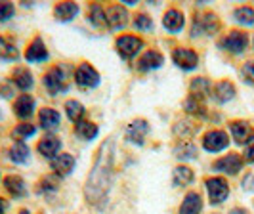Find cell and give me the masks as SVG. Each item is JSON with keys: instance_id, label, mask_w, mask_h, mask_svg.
<instances>
[{"instance_id": "obj_1", "label": "cell", "mask_w": 254, "mask_h": 214, "mask_svg": "<svg viewBox=\"0 0 254 214\" xmlns=\"http://www.w3.org/2000/svg\"><path fill=\"white\" fill-rule=\"evenodd\" d=\"M111 176H113V142H107L102 145L94 170L90 172L88 182H86L84 193L88 203L96 205L105 197L107 189L111 186Z\"/></svg>"}, {"instance_id": "obj_2", "label": "cell", "mask_w": 254, "mask_h": 214, "mask_svg": "<svg viewBox=\"0 0 254 214\" xmlns=\"http://www.w3.org/2000/svg\"><path fill=\"white\" fill-rule=\"evenodd\" d=\"M75 80L80 88H96L100 84V75L98 71L88 65V63H82L75 73Z\"/></svg>"}, {"instance_id": "obj_3", "label": "cell", "mask_w": 254, "mask_h": 214, "mask_svg": "<svg viewBox=\"0 0 254 214\" xmlns=\"http://www.w3.org/2000/svg\"><path fill=\"white\" fill-rule=\"evenodd\" d=\"M143 48V42H141V38H136V37H121L117 40V52L125 58V60H130V58H134L138 52Z\"/></svg>"}, {"instance_id": "obj_4", "label": "cell", "mask_w": 254, "mask_h": 214, "mask_svg": "<svg viewBox=\"0 0 254 214\" xmlns=\"http://www.w3.org/2000/svg\"><path fill=\"white\" fill-rule=\"evenodd\" d=\"M206 189H208L210 201L216 203V205L222 201H226V197H228V193H229L228 182L222 180V178H210V180L206 182Z\"/></svg>"}, {"instance_id": "obj_5", "label": "cell", "mask_w": 254, "mask_h": 214, "mask_svg": "<svg viewBox=\"0 0 254 214\" xmlns=\"http://www.w3.org/2000/svg\"><path fill=\"white\" fill-rule=\"evenodd\" d=\"M229 143L228 140V134L226 132H222V130H212V132H208L203 140V145L206 151H222V149H226Z\"/></svg>"}, {"instance_id": "obj_6", "label": "cell", "mask_w": 254, "mask_h": 214, "mask_svg": "<svg viewBox=\"0 0 254 214\" xmlns=\"http://www.w3.org/2000/svg\"><path fill=\"white\" fill-rule=\"evenodd\" d=\"M147 134H149V125H147V121H143V119H138V121L130 123L127 128V138L130 140L132 143H138V145L143 143V140H145Z\"/></svg>"}, {"instance_id": "obj_7", "label": "cell", "mask_w": 254, "mask_h": 214, "mask_svg": "<svg viewBox=\"0 0 254 214\" xmlns=\"http://www.w3.org/2000/svg\"><path fill=\"white\" fill-rule=\"evenodd\" d=\"M172 58H174V63L182 67V69H186V71H191V69H195L197 67V63H199V58H197V54L190 48H178V50L172 54Z\"/></svg>"}, {"instance_id": "obj_8", "label": "cell", "mask_w": 254, "mask_h": 214, "mask_svg": "<svg viewBox=\"0 0 254 214\" xmlns=\"http://www.w3.org/2000/svg\"><path fill=\"white\" fill-rule=\"evenodd\" d=\"M224 48L229 52H233V54H241L245 48H247V44H249V38L245 33L241 31H231L228 37L224 38Z\"/></svg>"}, {"instance_id": "obj_9", "label": "cell", "mask_w": 254, "mask_h": 214, "mask_svg": "<svg viewBox=\"0 0 254 214\" xmlns=\"http://www.w3.org/2000/svg\"><path fill=\"white\" fill-rule=\"evenodd\" d=\"M44 84L50 94H60L62 90H65V78H64V71L60 67H54L48 71V75L44 76Z\"/></svg>"}, {"instance_id": "obj_10", "label": "cell", "mask_w": 254, "mask_h": 214, "mask_svg": "<svg viewBox=\"0 0 254 214\" xmlns=\"http://www.w3.org/2000/svg\"><path fill=\"white\" fill-rule=\"evenodd\" d=\"M105 17H107V25L111 27L113 31H119V29H123V27L127 25L128 12L125 8H121V6H113V8H109L105 12Z\"/></svg>"}, {"instance_id": "obj_11", "label": "cell", "mask_w": 254, "mask_h": 214, "mask_svg": "<svg viewBox=\"0 0 254 214\" xmlns=\"http://www.w3.org/2000/svg\"><path fill=\"white\" fill-rule=\"evenodd\" d=\"M241 166L243 161L239 155H228V157H224V159L214 163V168L220 170V172H226V174H237L241 170Z\"/></svg>"}, {"instance_id": "obj_12", "label": "cell", "mask_w": 254, "mask_h": 214, "mask_svg": "<svg viewBox=\"0 0 254 214\" xmlns=\"http://www.w3.org/2000/svg\"><path fill=\"white\" fill-rule=\"evenodd\" d=\"M203 209V201H201V195L191 191L186 195V199L180 207V214H199Z\"/></svg>"}, {"instance_id": "obj_13", "label": "cell", "mask_w": 254, "mask_h": 214, "mask_svg": "<svg viewBox=\"0 0 254 214\" xmlns=\"http://www.w3.org/2000/svg\"><path fill=\"white\" fill-rule=\"evenodd\" d=\"M13 109H15V115L19 119H27V117H31L33 109H35V101L29 94H21L13 103Z\"/></svg>"}, {"instance_id": "obj_14", "label": "cell", "mask_w": 254, "mask_h": 214, "mask_svg": "<svg viewBox=\"0 0 254 214\" xmlns=\"http://www.w3.org/2000/svg\"><path fill=\"white\" fill-rule=\"evenodd\" d=\"M25 58H27V62H44V60L48 58L46 46H44V42H42L40 38H35V40H33V44L27 48Z\"/></svg>"}, {"instance_id": "obj_15", "label": "cell", "mask_w": 254, "mask_h": 214, "mask_svg": "<svg viewBox=\"0 0 254 214\" xmlns=\"http://www.w3.org/2000/svg\"><path fill=\"white\" fill-rule=\"evenodd\" d=\"M73 166H75V159H73L71 155H67V153L58 155L56 159H52V168H54L58 174H62V176L69 174V172L73 170Z\"/></svg>"}, {"instance_id": "obj_16", "label": "cell", "mask_w": 254, "mask_h": 214, "mask_svg": "<svg viewBox=\"0 0 254 214\" xmlns=\"http://www.w3.org/2000/svg\"><path fill=\"white\" fill-rule=\"evenodd\" d=\"M212 96H214V100H216L218 103H226V101H229L235 96V88H233L231 82L224 80V82H218L216 86H214Z\"/></svg>"}, {"instance_id": "obj_17", "label": "cell", "mask_w": 254, "mask_h": 214, "mask_svg": "<svg viewBox=\"0 0 254 214\" xmlns=\"http://www.w3.org/2000/svg\"><path fill=\"white\" fill-rule=\"evenodd\" d=\"M163 23H165V27L170 33H178L180 29L184 27V13L178 12V10H168L165 13Z\"/></svg>"}, {"instance_id": "obj_18", "label": "cell", "mask_w": 254, "mask_h": 214, "mask_svg": "<svg viewBox=\"0 0 254 214\" xmlns=\"http://www.w3.org/2000/svg\"><path fill=\"white\" fill-rule=\"evenodd\" d=\"M78 12V6L75 2H62L56 6V17L60 21H71Z\"/></svg>"}, {"instance_id": "obj_19", "label": "cell", "mask_w": 254, "mask_h": 214, "mask_svg": "<svg viewBox=\"0 0 254 214\" xmlns=\"http://www.w3.org/2000/svg\"><path fill=\"white\" fill-rule=\"evenodd\" d=\"M12 80H13V84L21 90H29L31 86H33V75L27 71L25 67L15 69V71H13V75H12Z\"/></svg>"}, {"instance_id": "obj_20", "label": "cell", "mask_w": 254, "mask_h": 214, "mask_svg": "<svg viewBox=\"0 0 254 214\" xmlns=\"http://www.w3.org/2000/svg\"><path fill=\"white\" fill-rule=\"evenodd\" d=\"M197 29L199 31H204L206 35H212V33H216L218 31V19H216V15H212V13H206V15H203L201 19H199V23L195 21V33H197ZM193 33V35H195Z\"/></svg>"}, {"instance_id": "obj_21", "label": "cell", "mask_w": 254, "mask_h": 214, "mask_svg": "<svg viewBox=\"0 0 254 214\" xmlns=\"http://www.w3.org/2000/svg\"><path fill=\"white\" fill-rule=\"evenodd\" d=\"M231 134H233V140L237 143H247L251 138V126L247 123H241V121L231 123Z\"/></svg>"}, {"instance_id": "obj_22", "label": "cell", "mask_w": 254, "mask_h": 214, "mask_svg": "<svg viewBox=\"0 0 254 214\" xmlns=\"http://www.w3.org/2000/svg\"><path fill=\"white\" fill-rule=\"evenodd\" d=\"M161 63H163V56H161L157 50H151V52H147V54L140 60V69L141 71L157 69V67H161Z\"/></svg>"}, {"instance_id": "obj_23", "label": "cell", "mask_w": 254, "mask_h": 214, "mask_svg": "<svg viewBox=\"0 0 254 214\" xmlns=\"http://www.w3.org/2000/svg\"><path fill=\"white\" fill-rule=\"evenodd\" d=\"M60 147H62V142H60L58 138H54V136L44 138L40 143H38V151L42 153L44 157H54L56 153L60 151Z\"/></svg>"}, {"instance_id": "obj_24", "label": "cell", "mask_w": 254, "mask_h": 214, "mask_svg": "<svg viewBox=\"0 0 254 214\" xmlns=\"http://www.w3.org/2000/svg\"><path fill=\"white\" fill-rule=\"evenodd\" d=\"M210 92V84H208V80L206 78H195L193 82H191V98L197 101H201Z\"/></svg>"}, {"instance_id": "obj_25", "label": "cell", "mask_w": 254, "mask_h": 214, "mask_svg": "<svg viewBox=\"0 0 254 214\" xmlns=\"http://www.w3.org/2000/svg\"><path fill=\"white\" fill-rule=\"evenodd\" d=\"M40 125L42 128H46V130H52V128H56V126L60 125V113L58 111H54V109H42L40 111Z\"/></svg>"}, {"instance_id": "obj_26", "label": "cell", "mask_w": 254, "mask_h": 214, "mask_svg": "<svg viewBox=\"0 0 254 214\" xmlns=\"http://www.w3.org/2000/svg\"><path fill=\"white\" fill-rule=\"evenodd\" d=\"M174 186H190L191 182H193V170L188 168V166H178V168H174Z\"/></svg>"}, {"instance_id": "obj_27", "label": "cell", "mask_w": 254, "mask_h": 214, "mask_svg": "<svg viewBox=\"0 0 254 214\" xmlns=\"http://www.w3.org/2000/svg\"><path fill=\"white\" fill-rule=\"evenodd\" d=\"M76 134L84 140H94L98 136V126L86 123V121H80V123H76Z\"/></svg>"}, {"instance_id": "obj_28", "label": "cell", "mask_w": 254, "mask_h": 214, "mask_svg": "<svg viewBox=\"0 0 254 214\" xmlns=\"http://www.w3.org/2000/svg\"><path fill=\"white\" fill-rule=\"evenodd\" d=\"M10 157H12L13 163H19V164L25 163L27 159H29V147H27L23 142H17V143H13Z\"/></svg>"}, {"instance_id": "obj_29", "label": "cell", "mask_w": 254, "mask_h": 214, "mask_svg": "<svg viewBox=\"0 0 254 214\" xmlns=\"http://www.w3.org/2000/svg\"><path fill=\"white\" fill-rule=\"evenodd\" d=\"M65 109H67V115H69V119L73 121V123H80V119H82V115H84V107L75 100H69L65 103Z\"/></svg>"}, {"instance_id": "obj_30", "label": "cell", "mask_w": 254, "mask_h": 214, "mask_svg": "<svg viewBox=\"0 0 254 214\" xmlns=\"http://www.w3.org/2000/svg\"><path fill=\"white\" fill-rule=\"evenodd\" d=\"M6 188H8V191H10L12 195H15V197H19V195L25 193V184H23V180L19 176L6 178Z\"/></svg>"}, {"instance_id": "obj_31", "label": "cell", "mask_w": 254, "mask_h": 214, "mask_svg": "<svg viewBox=\"0 0 254 214\" xmlns=\"http://www.w3.org/2000/svg\"><path fill=\"white\" fill-rule=\"evenodd\" d=\"M90 21L96 27H103L107 23V17H105V10H103L100 4H94L90 6Z\"/></svg>"}, {"instance_id": "obj_32", "label": "cell", "mask_w": 254, "mask_h": 214, "mask_svg": "<svg viewBox=\"0 0 254 214\" xmlns=\"http://www.w3.org/2000/svg\"><path fill=\"white\" fill-rule=\"evenodd\" d=\"M235 19L241 21V23H245V25H253L254 23V8H249V6L237 8V10H235Z\"/></svg>"}, {"instance_id": "obj_33", "label": "cell", "mask_w": 254, "mask_h": 214, "mask_svg": "<svg viewBox=\"0 0 254 214\" xmlns=\"http://www.w3.org/2000/svg\"><path fill=\"white\" fill-rule=\"evenodd\" d=\"M174 153H176V157H180V159H193L197 155V149H195V145L191 142H182Z\"/></svg>"}, {"instance_id": "obj_34", "label": "cell", "mask_w": 254, "mask_h": 214, "mask_svg": "<svg viewBox=\"0 0 254 214\" xmlns=\"http://www.w3.org/2000/svg\"><path fill=\"white\" fill-rule=\"evenodd\" d=\"M17 58V50L6 38L0 37V60H15Z\"/></svg>"}, {"instance_id": "obj_35", "label": "cell", "mask_w": 254, "mask_h": 214, "mask_svg": "<svg viewBox=\"0 0 254 214\" xmlns=\"http://www.w3.org/2000/svg\"><path fill=\"white\" fill-rule=\"evenodd\" d=\"M134 27L138 29V31H151L153 29V21L149 15H145V13H141L136 17V21H134Z\"/></svg>"}, {"instance_id": "obj_36", "label": "cell", "mask_w": 254, "mask_h": 214, "mask_svg": "<svg viewBox=\"0 0 254 214\" xmlns=\"http://www.w3.org/2000/svg\"><path fill=\"white\" fill-rule=\"evenodd\" d=\"M241 75H243V78L249 82V84H254V62H247V63H245Z\"/></svg>"}, {"instance_id": "obj_37", "label": "cell", "mask_w": 254, "mask_h": 214, "mask_svg": "<svg viewBox=\"0 0 254 214\" xmlns=\"http://www.w3.org/2000/svg\"><path fill=\"white\" fill-rule=\"evenodd\" d=\"M13 134H15L17 138H27V136H33V134H35V126H33V125H21V126H17V128L13 130Z\"/></svg>"}, {"instance_id": "obj_38", "label": "cell", "mask_w": 254, "mask_h": 214, "mask_svg": "<svg viewBox=\"0 0 254 214\" xmlns=\"http://www.w3.org/2000/svg\"><path fill=\"white\" fill-rule=\"evenodd\" d=\"M13 15V4L10 2H0V21H6Z\"/></svg>"}, {"instance_id": "obj_39", "label": "cell", "mask_w": 254, "mask_h": 214, "mask_svg": "<svg viewBox=\"0 0 254 214\" xmlns=\"http://www.w3.org/2000/svg\"><path fill=\"white\" fill-rule=\"evenodd\" d=\"M245 159L249 163H254V138H251L247 142V147H245Z\"/></svg>"}, {"instance_id": "obj_40", "label": "cell", "mask_w": 254, "mask_h": 214, "mask_svg": "<svg viewBox=\"0 0 254 214\" xmlns=\"http://www.w3.org/2000/svg\"><path fill=\"white\" fill-rule=\"evenodd\" d=\"M229 214H249V213H247L245 209H233V211H231Z\"/></svg>"}, {"instance_id": "obj_41", "label": "cell", "mask_w": 254, "mask_h": 214, "mask_svg": "<svg viewBox=\"0 0 254 214\" xmlns=\"http://www.w3.org/2000/svg\"><path fill=\"white\" fill-rule=\"evenodd\" d=\"M4 211H6V203L0 199V214H4Z\"/></svg>"}, {"instance_id": "obj_42", "label": "cell", "mask_w": 254, "mask_h": 214, "mask_svg": "<svg viewBox=\"0 0 254 214\" xmlns=\"http://www.w3.org/2000/svg\"><path fill=\"white\" fill-rule=\"evenodd\" d=\"M21 214H29V213H27V211H21Z\"/></svg>"}]
</instances>
